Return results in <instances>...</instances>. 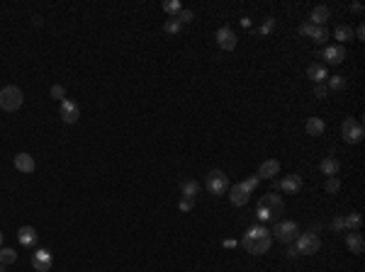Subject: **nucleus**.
I'll return each instance as SVG.
<instances>
[{
  "mask_svg": "<svg viewBox=\"0 0 365 272\" xmlns=\"http://www.w3.org/2000/svg\"><path fill=\"white\" fill-rule=\"evenodd\" d=\"M312 32H314V25H312L309 20L299 25V34H302V37H312Z\"/></svg>",
  "mask_w": 365,
  "mask_h": 272,
  "instance_id": "nucleus-35",
  "label": "nucleus"
},
{
  "mask_svg": "<svg viewBox=\"0 0 365 272\" xmlns=\"http://www.w3.org/2000/svg\"><path fill=\"white\" fill-rule=\"evenodd\" d=\"M51 265H54V258H51V253H49L46 248H37V250L32 253V267L37 272H49Z\"/></svg>",
  "mask_w": 365,
  "mask_h": 272,
  "instance_id": "nucleus-8",
  "label": "nucleus"
},
{
  "mask_svg": "<svg viewBox=\"0 0 365 272\" xmlns=\"http://www.w3.org/2000/svg\"><path fill=\"white\" fill-rule=\"evenodd\" d=\"M331 229H334L336 233H343V231H346V221H343V217H336V219H334V221H331Z\"/></svg>",
  "mask_w": 365,
  "mask_h": 272,
  "instance_id": "nucleus-34",
  "label": "nucleus"
},
{
  "mask_svg": "<svg viewBox=\"0 0 365 272\" xmlns=\"http://www.w3.org/2000/svg\"><path fill=\"white\" fill-rule=\"evenodd\" d=\"M319 168H322V173H324L326 177H336V175H338V170H341V163H338L334 156H326V158L322 161V165H319Z\"/></svg>",
  "mask_w": 365,
  "mask_h": 272,
  "instance_id": "nucleus-19",
  "label": "nucleus"
},
{
  "mask_svg": "<svg viewBox=\"0 0 365 272\" xmlns=\"http://www.w3.org/2000/svg\"><path fill=\"white\" fill-rule=\"evenodd\" d=\"M163 10H166V13H170L173 17H175V15H178V13L182 10L180 0H166V3H163Z\"/></svg>",
  "mask_w": 365,
  "mask_h": 272,
  "instance_id": "nucleus-29",
  "label": "nucleus"
},
{
  "mask_svg": "<svg viewBox=\"0 0 365 272\" xmlns=\"http://www.w3.org/2000/svg\"><path fill=\"white\" fill-rule=\"evenodd\" d=\"M229 199H231L234 207H244V204H249V199H251V192L246 190L241 182H234V185L229 187Z\"/></svg>",
  "mask_w": 365,
  "mask_h": 272,
  "instance_id": "nucleus-12",
  "label": "nucleus"
},
{
  "mask_svg": "<svg viewBox=\"0 0 365 272\" xmlns=\"http://www.w3.org/2000/svg\"><path fill=\"white\" fill-rule=\"evenodd\" d=\"M193 207H195V199H188V197L180 199V212H190Z\"/></svg>",
  "mask_w": 365,
  "mask_h": 272,
  "instance_id": "nucleus-37",
  "label": "nucleus"
},
{
  "mask_svg": "<svg viewBox=\"0 0 365 272\" xmlns=\"http://www.w3.org/2000/svg\"><path fill=\"white\" fill-rule=\"evenodd\" d=\"M49 95H51V100H56V102H64V100H66V88H64V85H51Z\"/></svg>",
  "mask_w": 365,
  "mask_h": 272,
  "instance_id": "nucleus-28",
  "label": "nucleus"
},
{
  "mask_svg": "<svg viewBox=\"0 0 365 272\" xmlns=\"http://www.w3.org/2000/svg\"><path fill=\"white\" fill-rule=\"evenodd\" d=\"M295 248L299 255H314V253H319V248H322V241H319V236L317 233H299L295 238Z\"/></svg>",
  "mask_w": 365,
  "mask_h": 272,
  "instance_id": "nucleus-5",
  "label": "nucleus"
},
{
  "mask_svg": "<svg viewBox=\"0 0 365 272\" xmlns=\"http://www.w3.org/2000/svg\"><path fill=\"white\" fill-rule=\"evenodd\" d=\"M258 182H261V177H258V175H251V177H249V180H244L241 185H244V187H246V190H249V192H251V194H253V190L258 187Z\"/></svg>",
  "mask_w": 365,
  "mask_h": 272,
  "instance_id": "nucleus-33",
  "label": "nucleus"
},
{
  "mask_svg": "<svg viewBox=\"0 0 365 272\" xmlns=\"http://www.w3.org/2000/svg\"><path fill=\"white\" fill-rule=\"evenodd\" d=\"M17 241H20V245H25V248H34V243H37V231H34V226H20Z\"/></svg>",
  "mask_w": 365,
  "mask_h": 272,
  "instance_id": "nucleus-18",
  "label": "nucleus"
},
{
  "mask_svg": "<svg viewBox=\"0 0 365 272\" xmlns=\"http://www.w3.org/2000/svg\"><path fill=\"white\" fill-rule=\"evenodd\" d=\"M278 187H280L285 194H297V192L302 190V177L299 175H287L282 177L280 182H278Z\"/></svg>",
  "mask_w": 365,
  "mask_h": 272,
  "instance_id": "nucleus-14",
  "label": "nucleus"
},
{
  "mask_svg": "<svg viewBox=\"0 0 365 272\" xmlns=\"http://www.w3.org/2000/svg\"><path fill=\"white\" fill-rule=\"evenodd\" d=\"M180 192H182V197H188V199H195L197 192H200V185H197L195 180H185V182H182V187H180Z\"/></svg>",
  "mask_w": 365,
  "mask_h": 272,
  "instance_id": "nucleus-24",
  "label": "nucleus"
},
{
  "mask_svg": "<svg viewBox=\"0 0 365 272\" xmlns=\"http://www.w3.org/2000/svg\"><path fill=\"white\" fill-rule=\"evenodd\" d=\"M22 102H25V95H22V90L17 85H5L0 90V109L17 112V109L22 107Z\"/></svg>",
  "mask_w": 365,
  "mask_h": 272,
  "instance_id": "nucleus-2",
  "label": "nucleus"
},
{
  "mask_svg": "<svg viewBox=\"0 0 365 272\" xmlns=\"http://www.w3.org/2000/svg\"><path fill=\"white\" fill-rule=\"evenodd\" d=\"M205 185H207V190L217 197V194H224V192H229V187H231V182H229V177H226L224 170H210L207 173V180H205Z\"/></svg>",
  "mask_w": 365,
  "mask_h": 272,
  "instance_id": "nucleus-6",
  "label": "nucleus"
},
{
  "mask_svg": "<svg viewBox=\"0 0 365 272\" xmlns=\"http://www.w3.org/2000/svg\"><path fill=\"white\" fill-rule=\"evenodd\" d=\"M180 29H182V25L175 20V17L166 20V25H163V32H166V34H180Z\"/></svg>",
  "mask_w": 365,
  "mask_h": 272,
  "instance_id": "nucleus-27",
  "label": "nucleus"
},
{
  "mask_svg": "<svg viewBox=\"0 0 365 272\" xmlns=\"http://www.w3.org/2000/svg\"><path fill=\"white\" fill-rule=\"evenodd\" d=\"M258 207L268 209L273 219L280 217L282 212H285V202H282V197H280V194H273V192H268L266 197H261V199H258Z\"/></svg>",
  "mask_w": 365,
  "mask_h": 272,
  "instance_id": "nucleus-7",
  "label": "nucleus"
},
{
  "mask_svg": "<svg viewBox=\"0 0 365 272\" xmlns=\"http://www.w3.org/2000/svg\"><path fill=\"white\" fill-rule=\"evenodd\" d=\"M273 27H275V20H273V17H268L266 22H263V27H261V34H268Z\"/></svg>",
  "mask_w": 365,
  "mask_h": 272,
  "instance_id": "nucleus-38",
  "label": "nucleus"
},
{
  "mask_svg": "<svg viewBox=\"0 0 365 272\" xmlns=\"http://www.w3.org/2000/svg\"><path fill=\"white\" fill-rule=\"evenodd\" d=\"M309 39L317 41V44H326V41H329V29L326 27H314V32H312Z\"/></svg>",
  "mask_w": 365,
  "mask_h": 272,
  "instance_id": "nucleus-26",
  "label": "nucleus"
},
{
  "mask_svg": "<svg viewBox=\"0 0 365 272\" xmlns=\"http://www.w3.org/2000/svg\"><path fill=\"white\" fill-rule=\"evenodd\" d=\"M334 37H336V39H338V44L343 46L346 41H351V39H353V29L348 27V25H338V27H336V32H334Z\"/></svg>",
  "mask_w": 365,
  "mask_h": 272,
  "instance_id": "nucleus-23",
  "label": "nucleus"
},
{
  "mask_svg": "<svg viewBox=\"0 0 365 272\" xmlns=\"http://www.w3.org/2000/svg\"><path fill=\"white\" fill-rule=\"evenodd\" d=\"M15 168L20 170V173H34L37 170V163H34V158L29 156V153H17L15 156Z\"/></svg>",
  "mask_w": 365,
  "mask_h": 272,
  "instance_id": "nucleus-17",
  "label": "nucleus"
},
{
  "mask_svg": "<svg viewBox=\"0 0 365 272\" xmlns=\"http://www.w3.org/2000/svg\"><path fill=\"white\" fill-rule=\"evenodd\" d=\"M341 136H343V141L346 144H360L365 136V129L363 124L358 122L355 117H346L343 124H341Z\"/></svg>",
  "mask_w": 365,
  "mask_h": 272,
  "instance_id": "nucleus-4",
  "label": "nucleus"
},
{
  "mask_svg": "<svg viewBox=\"0 0 365 272\" xmlns=\"http://www.w3.org/2000/svg\"><path fill=\"white\" fill-rule=\"evenodd\" d=\"M351 8H353V13H363V5H358V3H353Z\"/></svg>",
  "mask_w": 365,
  "mask_h": 272,
  "instance_id": "nucleus-41",
  "label": "nucleus"
},
{
  "mask_svg": "<svg viewBox=\"0 0 365 272\" xmlns=\"http://www.w3.org/2000/svg\"><path fill=\"white\" fill-rule=\"evenodd\" d=\"M305 129H307L309 136H322L324 129H326V124H324V119H319V117H309L307 124H305Z\"/></svg>",
  "mask_w": 365,
  "mask_h": 272,
  "instance_id": "nucleus-21",
  "label": "nucleus"
},
{
  "mask_svg": "<svg viewBox=\"0 0 365 272\" xmlns=\"http://www.w3.org/2000/svg\"><path fill=\"white\" fill-rule=\"evenodd\" d=\"M346 248L351 250L353 255H360L365 250V241H363V236L358 231H348L346 233Z\"/></svg>",
  "mask_w": 365,
  "mask_h": 272,
  "instance_id": "nucleus-15",
  "label": "nucleus"
},
{
  "mask_svg": "<svg viewBox=\"0 0 365 272\" xmlns=\"http://www.w3.org/2000/svg\"><path fill=\"white\" fill-rule=\"evenodd\" d=\"M214 39L219 44V49H224V51H234V49H236V34H234V29L219 27L217 34H214Z\"/></svg>",
  "mask_w": 365,
  "mask_h": 272,
  "instance_id": "nucleus-10",
  "label": "nucleus"
},
{
  "mask_svg": "<svg viewBox=\"0 0 365 272\" xmlns=\"http://www.w3.org/2000/svg\"><path fill=\"white\" fill-rule=\"evenodd\" d=\"M319 56H322L326 63L338 66V63H343V58H346V46H341V44H331V46H326Z\"/></svg>",
  "mask_w": 365,
  "mask_h": 272,
  "instance_id": "nucleus-11",
  "label": "nucleus"
},
{
  "mask_svg": "<svg viewBox=\"0 0 365 272\" xmlns=\"http://www.w3.org/2000/svg\"><path fill=\"white\" fill-rule=\"evenodd\" d=\"M15 260H17V253H15L13 248H0V265H13Z\"/></svg>",
  "mask_w": 365,
  "mask_h": 272,
  "instance_id": "nucleus-25",
  "label": "nucleus"
},
{
  "mask_svg": "<svg viewBox=\"0 0 365 272\" xmlns=\"http://www.w3.org/2000/svg\"><path fill=\"white\" fill-rule=\"evenodd\" d=\"M280 173V163L275 161V158H268V161H263L261 163V168H258V177H266V180H275V175Z\"/></svg>",
  "mask_w": 365,
  "mask_h": 272,
  "instance_id": "nucleus-16",
  "label": "nucleus"
},
{
  "mask_svg": "<svg viewBox=\"0 0 365 272\" xmlns=\"http://www.w3.org/2000/svg\"><path fill=\"white\" fill-rule=\"evenodd\" d=\"M307 76L314 83H324L329 78V71H326V66H322V63H312V66L307 68Z\"/></svg>",
  "mask_w": 365,
  "mask_h": 272,
  "instance_id": "nucleus-20",
  "label": "nucleus"
},
{
  "mask_svg": "<svg viewBox=\"0 0 365 272\" xmlns=\"http://www.w3.org/2000/svg\"><path fill=\"white\" fill-rule=\"evenodd\" d=\"M331 17V10L326 8V5H317V8H312V15H309V22L314 25V27H326V20Z\"/></svg>",
  "mask_w": 365,
  "mask_h": 272,
  "instance_id": "nucleus-13",
  "label": "nucleus"
},
{
  "mask_svg": "<svg viewBox=\"0 0 365 272\" xmlns=\"http://www.w3.org/2000/svg\"><path fill=\"white\" fill-rule=\"evenodd\" d=\"M326 88H329V90H343V88H346V78H343V76H331V81H329Z\"/></svg>",
  "mask_w": 365,
  "mask_h": 272,
  "instance_id": "nucleus-30",
  "label": "nucleus"
},
{
  "mask_svg": "<svg viewBox=\"0 0 365 272\" xmlns=\"http://www.w3.org/2000/svg\"><path fill=\"white\" fill-rule=\"evenodd\" d=\"M285 255H287V258L292 260V258H297V255H299V253H297V248L292 243H290V248H287V250H285Z\"/></svg>",
  "mask_w": 365,
  "mask_h": 272,
  "instance_id": "nucleus-40",
  "label": "nucleus"
},
{
  "mask_svg": "<svg viewBox=\"0 0 365 272\" xmlns=\"http://www.w3.org/2000/svg\"><path fill=\"white\" fill-rule=\"evenodd\" d=\"M314 95H317V97H326V95H329V88H326V83H317V88H314Z\"/></svg>",
  "mask_w": 365,
  "mask_h": 272,
  "instance_id": "nucleus-36",
  "label": "nucleus"
},
{
  "mask_svg": "<svg viewBox=\"0 0 365 272\" xmlns=\"http://www.w3.org/2000/svg\"><path fill=\"white\" fill-rule=\"evenodd\" d=\"M353 37H358V41L365 39V27H363V25H360L358 29H353Z\"/></svg>",
  "mask_w": 365,
  "mask_h": 272,
  "instance_id": "nucleus-39",
  "label": "nucleus"
},
{
  "mask_svg": "<svg viewBox=\"0 0 365 272\" xmlns=\"http://www.w3.org/2000/svg\"><path fill=\"white\" fill-rule=\"evenodd\" d=\"M275 241H280V243L290 245L295 243V238L299 236V226H297L295 221H278L275 226H273V233H270Z\"/></svg>",
  "mask_w": 365,
  "mask_h": 272,
  "instance_id": "nucleus-3",
  "label": "nucleus"
},
{
  "mask_svg": "<svg viewBox=\"0 0 365 272\" xmlns=\"http://www.w3.org/2000/svg\"><path fill=\"white\" fill-rule=\"evenodd\" d=\"M270 243H273V236H270V231H268L263 224L251 226L249 231L244 233V238H241V245L246 248V253H253V255H263V253H268Z\"/></svg>",
  "mask_w": 365,
  "mask_h": 272,
  "instance_id": "nucleus-1",
  "label": "nucleus"
},
{
  "mask_svg": "<svg viewBox=\"0 0 365 272\" xmlns=\"http://www.w3.org/2000/svg\"><path fill=\"white\" fill-rule=\"evenodd\" d=\"M0 272H5V265H0Z\"/></svg>",
  "mask_w": 365,
  "mask_h": 272,
  "instance_id": "nucleus-42",
  "label": "nucleus"
},
{
  "mask_svg": "<svg viewBox=\"0 0 365 272\" xmlns=\"http://www.w3.org/2000/svg\"><path fill=\"white\" fill-rule=\"evenodd\" d=\"M58 117L64 119L66 124H76L81 119V109H78V102H73V100H64L61 102V107H58Z\"/></svg>",
  "mask_w": 365,
  "mask_h": 272,
  "instance_id": "nucleus-9",
  "label": "nucleus"
},
{
  "mask_svg": "<svg viewBox=\"0 0 365 272\" xmlns=\"http://www.w3.org/2000/svg\"><path fill=\"white\" fill-rule=\"evenodd\" d=\"M343 221H346V231H360V226H363V219L358 212H351L348 217H343Z\"/></svg>",
  "mask_w": 365,
  "mask_h": 272,
  "instance_id": "nucleus-22",
  "label": "nucleus"
},
{
  "mask_svg": "<svg viewBox=\"0 0 365 272\" xmlns=\"http://www.w3.org/2000/svg\"><path fill=\"white\" fill-rule=\"evenodd\" d=\"M175 20H178L180 25H188V22L195 20V13H193V10H180V13L175 15Z\"/></svg>",
  "mask_w": 365,
  "mask_h": 272,
  "instance_id": "nucleus-31",
  "label": "nucleus"
},
{
  "mask_svg": "<svg viewBox=\"0 0 365 272\" xmlns=\"http://www.w3.org/2000/svg\"><path fill=\"white\" fill-rule=\"evenodd\" d=\"M324 187H326V192H329V194H336V192L341 190V182H338L336 177H329V180H326V185H324Z\"/></svg>",
  "mask_w": 365,
  "mask_h": 272,
  "instance_id": "nucleus-32",
  "label": "nucleus"
},
{
  "mask_svg": "<svg viewBox=\"0 0 365 272\" xmlns=\"http://www.w3.org/2000/svg\"><path fill=\"white\" fill-rule=\"evenodd\" d=\"M0 245H3V231H0Z\"/></svg>",
  "mask_w": 365,
  "mask_h": 272,
  "instance_id": "nucleus-43",
  "label": "nucleus"
}]
</instances>
